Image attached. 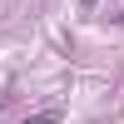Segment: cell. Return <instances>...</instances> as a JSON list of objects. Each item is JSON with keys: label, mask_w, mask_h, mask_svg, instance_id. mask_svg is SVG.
Returning <instances> with one entry per match:
<instances>
[{"label": "cell", "mask_w": 124, "mask_h": 124, "mask_svg": "<svg viewBox=\"0 0 124 124\" xmlns=\"http://www.w3.org/2000/svg\"><path fill=\"white\" fill-rule=\"evenodd\" d=\"M85 5H94V0H85Z\"/></svg>", "instance_id": "obj_1"}]
</instances>
